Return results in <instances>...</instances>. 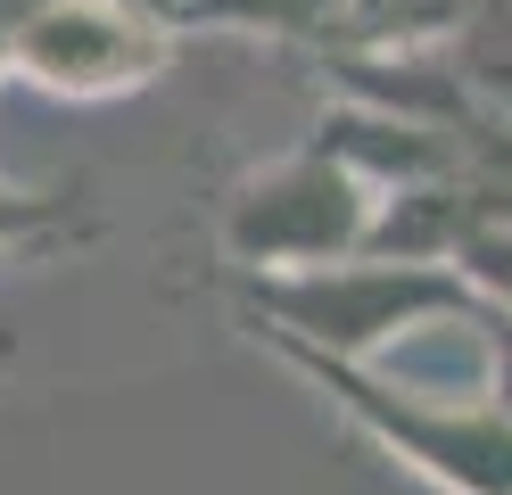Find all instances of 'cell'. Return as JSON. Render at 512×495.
I'll return each mask as SVG.
<instances>
[{
	"label": "cell",
	"mask_w": 512,
	"mask_h": 495,
	"mask_svg": "<svg viewBox=\"0 0 512 495\" xmlns=\"http://www.w3.org/2000/svg\"><path fill=\"white\" fill-rule=\"evenodd\" d=\"M265 339L290 347L380 446H397L413 471H430L438 487H455V495H512V421L496 405H438L430 388L380 380V372H364L356 355H323V347L290 339V330H265Z\"/></svg>",
	"instance_id": "1"
},
{
	"label": "cell",
	"mask_w": 512,
	"mask_h": 495,
	"mask_svg": "<svg viewBox=\"0 0 512 495\" xmlns=\"http://www.w3.org/2000/svg\"><path fill=\"white\" fill-rule=\"evenodd\" d=\"M9 58L58 91H116V83L157 75L166 42H157V25H141L116 0H42V9L17 17Z\"/></svg>",
	"instance_id": "4"
},
{
	"label": "cell",
	"mask_w": 512,
	"mask_h": 495,
	"mask_svg": "<svg viewBox=\"0 0 512 495\" xmlns=\"http://www.w3.org/2000/svg\"><path fill=\"white\" fill-rule=\"evenodd\" d=\"M471 0H339V17L356 42H422V33L463 25Z\"/></svg>",
	"instance_id": "5"
},
{
	"label": "cell",
	"mask_w": 512,
	"mask_h": 495,
	"mask_svg": "<svg viewBox=\"0 0 512 495\" xmlns=\"http://www.w3.org/2000/svg\"><path fill=\"white\" fill-rule=\"evenodd\" d=\"M256 314L290 322V339L323 347V355H364L380 347L389 330H413L430 314H471V281L463 273H438V264H413V256H331V264H298V273H265L248 281Z\"/></svg>",
	"instance_id": "2"
},
{
	"label": "cell",
	"mask_w": 512,
	"mask_h": 495,
	"mask_svg": "<svg viewBox=\"0 0 512 495\" xmlns=\"http://www.w3.org/2000/svg\"><path fill=\"white\" fill-rule=\"evenodd\" d=\"M364 223H372V190L347 157L331 149H306L273 174L240 182L232 215H223V248L240 264H331V256H356L364 248Z\"/></svg>",
	"instance_id": "3"
},
{
	"label": "cell",
	"mask_w": 512,
	"mask_h": 495,
	"mask_svg": "<svg viewBox=\"0 0 512 495\" xmlns=\"http://www.w3.org/2000/svg\"><path fill=\"white\" fill-rule=\"evenodd\" d=\"M50 223H67V198H25V190L0 182V248L34 240V231H50Z\"/></svg>",
	"instance_id": "8"
},
{
	"label": "cell",
	"mask_w": 512,
	"mask_h": 495,
	"mask_svg": "<svg viewBox=\"0 0 512 495\" xmlns=\"http://www.w3.org/2000/svg\"><path fill=\"white\" fill-rule=\"evenodd\" d=\"M471 322L488 330V380H496V413L512 421V306H488V297H471Z\"/></svg>",
	"instance_id": "7"
},
{
	"label": "cell",
	"mask_w": 512,
	"mask_h": 495,
	"mask_svg": "<svg viewBox=\"0 0 512 495\" xmlns=\"http://www.w3.org/2000/svg\"><path fill=\"white\" fill-rule=\"evenodd\" d=\"M0 355H9V339H0Z\"/></svg>",
	"instance_id": "9"
},
{
	"label": "cell",
	"mask_w": 512,
	"mask_h": 495,
	"mask_svg": "<svg viewBox=\"0 0 512 495\" xmlns=\"http://www.w3.org/2000/svg\"><path fill=\"white\" fill-rule=\"evenodd\" d=\"M446 256L463 264V281H471L479 297L512 306V198H504V207H488V215H479V223H471Z\"/></svg>",
	"instance_id": "6"
}]
</instances>
